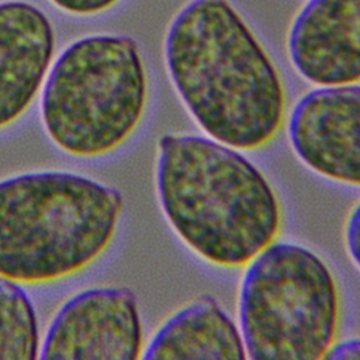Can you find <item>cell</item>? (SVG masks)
<instances>
[{"instance_id": "obj_10", "label": "cell", "mask_w": 360, "mask_h": 360, "mask_svg": "<svg viewBox=\"0 0 360 360\" xmlns=\"http://www.w3.org/2000/svg\"><path fill=\"white\" fill-rule=\"evenodd\" d=\"M143 359H246L239 326L210 295L169 316L152 336Z\"/></svg>"}, {"instance_id": "obj_4", "label": "cell", "mask_w": 360, "mask_h": 360, "mask_svg": "<svg viewBox=\"0 0 360 360\" xmlns=\"http://www.w3.org/2000/svg\"><path fill=\"white\" fill-rule=\"evenodd\" d=\"M149 97L138 44L90 35L70 44L46 75L41 118L65 153L96 159L121 148L141 125Z\"/></svg>"}, {"instance_id": "obj_13", "label": "cell", "mask_w": 360, "mask_h": 360, "mask_svg": "<svg viewBox=\"0 0 360 360\" xmlns=\"http://www.w3.org/2000/svg\"><path fill=\"white\" fill-rule=\"evenodd\" d=\"M56 7L72 14H97L114 6L118 0H51Z\"/></svg>"}, {"instance_id": "obj_6", "label": "cell", "mask_w": 360, "mask_h": 360, "mask_svg": "<svg viewBox=\"0 0 360 360\" xmlns=\"http://www.w3.org/2000/svg\"><path fill=\"white\" fill-rule=\"evenodd\" d=\"M143 332L134 292L125 287L83 290L56 311L39 359L135 360Z\"/></svg>"}, {"instance_id": "obj_7", "label": "cell", "mask_w": 360, "mask_h": 360, "mask_svg": "<svg viewBox=\"0 0 360 360\" xmlns=\"http://www.w3.org/2000/svg\"><path fill=\"white\" fill-rule=\"evenodd\" d=\"M287 132L314 173L360 187V83L316 86L292 107Z\"/></svg>"}, {"instance_id": "obj_14", "label": "cell", "mask_w": 360, "mask_h": 360, "mask_svg": "<svg viewBox=\"0 0 360 360\" xmlns=\"http://www.w3.org/2000/svg\"><path fill=\"white\" fill-rule=\"evenodd\" d=\"M326 359L336 360H360V338L336 342L328 352Z\"/></svg>"}, {"instance_id": "obj_12", "label": "cell", "mask_w": 360, "mask_h": 360, "mask_svg": "<svg viewBox=\"0 0 360 360\" xmlns=\"http://www.w3.org/2000/svg\"><path fill=\"white\" fill-rule=\"evenodd\" d=\"M345 246L350 260L360 270V201L353 207L346 219Z\"/></svg>"}, {"instance_id": "obj_5", "label": "cell", "mask_w": 360, "mask_h": 360, "mask_svg": "<svg viewBox=\"0 0 360 360\" xmlns=\"http://www.w3.org/2000/svg\"><path fill=\"white\" fill-rule=\"evenodd\" d=\"M248 359H326L340 326V292L321 256L273 242L246 266L238 300Z\"/></svg>"}, {"instance_id": "obj_9", "label": "cell", "mask_w": 360, "mask_h": 360, "mask_svg": "<svg viewBox=\"0 0 360 360\" xmlns=\"http://www.w3.org/2000/svg\"><path fill=\"white\" fill-rule=\"evenodd\" d=\"M53 53V27L38 7L24 1L0 4V131L30 108Z\"/></svg>"}, {"instance_id": "obj_11", "label": "cell", "mask_w": 360, "mask_h": 360, "mask_svg": "<svg viewBox=\"0 0 360 360\" xmlns=\"http://www.w3.org/2000/svg\"><path fill=\"white\" fill-rule=\"evenodd\" d=\"M41 338L34 305L18 283L0 276V359H39Z\"/></svg>"}, {"instance_id": "obj_1", "label": "cell", "mask_w": 360, "mask_h": 360, "mask_svg": "<svg viewBox=\"0 0 360 360\" xmlns=\"http://www.w3.org/2000/svg\"><path fill=\"white\" fill-rule=\"evenodd\" d=\"M165 63L197 125L242 150L278 134L285 90L277 66L229 0H190L172 20Z\"/></svg>"}, {"instance_id": "obj_2", "label": "cell", "mask_w": 360, "mask_h": 360, "mask_svg": "<svg viewBox=\"0 0 360 360\" xmlns=\"http://www.w3.org/2000/svg\"><path fill=\"white\" fill-rule=\"evenodd\" d=\"M156 194L181 242L218 267H245L281 229V205L267 177L236 148L210 136L159 139Z\"/></svg>"}, {"instance_id": "obj_3", "label": "cell", "mask_w": 360, "mask_h": 360, "mask_svg": "<svg viewBox=\"0 0 360 360\" xmlns=\"http://www.w3.org/2000/svg\"><path fill=\"white\" fill-rule=\"evenodd\" d=\"M122 210L118 190L72 172L0 180V276L41 285L82 273L111 246Z\"/></svg>"}, {"instance_id": "obj_8", "label": "cell", "mask_w": 360, "mask_h": 360, "mask_svg": "<svg viewBox=\"0 0 360 360\" xmlns=\"http://www.w3.org/2000/svg\"><path fill=\"white\" fill-rule=\"evenodd\" d=\"M287 53L314 86L360 83V0H307L290 24Z\"/></svg>"}]
</instances>
